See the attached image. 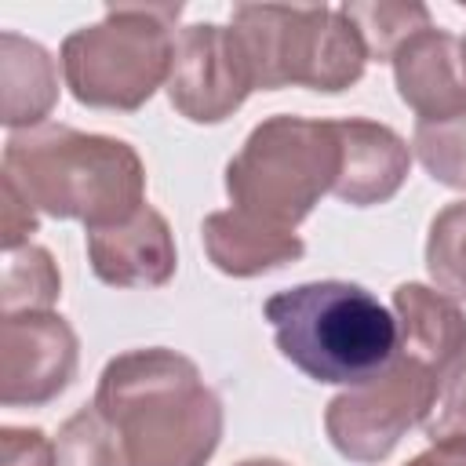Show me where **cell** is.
<instances>
[{
	"label": "cell",
	"instance_id": "cell-1",
	"mask_svg": "<svg viewBox=\"0 0 466 466\" xmlns=\"http://www.w3.org/2000/svg\"><path fill=\"white\" fill-rule=\"evenodd\" d=\"M91 404L120 433L131 466H208L222 437V400L167 346L113 357Z\"/></svg>",
	"mask_w": 466,
	"mask_h": 466
},
{
	"label": "cell",
	"instance_id": "cell-2",
	"mask_svg": "<svg viewBox=\"0 0 466 466\" xmlns=\"http://www.w3.org/2000/svg\"><path fill=\"white\" fill-rule=\"evenodd\" d=\"M4 178L51 218H80L84 229L127 222L146 204V167L113 135L40 124L11 131Z\"/></svg>",
	"mask_w": 466,
	"mask_h": 466
},
{
	"label": "cell",
	"instance_id": "cell-3",
	"mask_svg": "<svg viewBox=\"0 0 466 466\" xmlns=\"http://www.w3.org/2000/svg\"><path fill=\"white\" fill-rule=\"evenodd\" d=\"M262 317L288 364L328 386H360L400 353L397 317L360 284L309 280L266 299Z\"/></svg>",
	"mask_w": 466,
	"mask_h": 466
},
{
	"label": "cell",
	"instance_id": "cell-4",
	"mask_svg": "<svg viewBox=\"0 0 466 466\" xmlns=\"http://www.w3.org/2000/svg\"><path fill=\"white\" fill-rule=\"evenodd\" d=\"M182 4H109L62 40V76L80 106L131 113L167 84Z\"/></svg>",
	"mask_w": 466,
	"mask_h": 466
},
{
	"label": "cell",
	"instance_id": "cell-5",
	"mask_svg": "<svg viewBox=\"0 0 466 466\" xmlns=\"http://www.w3.org/2000/svg\"><path fill=\"white\" fill-rule=\"evenodd\" d=\"M342 164L335 120L277 113L262 120L226 164L233 211L295 233L313 204L335 189Z\"/></svg>",
	"mask_w": 466,
	"mask_h": 466
},
{
	"label": "cell",
	"instance_id": "cell-6",
	"mask_svg": "<svg viewBox=\"0 0 466 466\" xmlns=\"http://www.w3.org/2000/svg\"><path fill=\"white\" fill-rule=\"evenodd\" d=\"M229 25L262 91L299 84L335 95L364 76L368 47L339 7L237 4Z\"/></svg>",
	"mask_w": 466,
	"mask_h": 466
},
{
	"label": "cell",
	"instance_id": "cell-7",
	"mask_svg": "<svg viewBox=\"0 0 466 466\" xmlns=\"http://www.w3.org/2000/svg\"><path fill=\"white\" fill-rule=\"evenodd\" d=\"M433 371L397 353L386 371L342 390L328 404L324 430L331 448L350 462H382L411 426L426 422L433 408Z\"/></svg>",
	"mask_w": 466,
	"mask_h": 466
},
{
	"label": "cell",
	"instance_id": "cell-8",
	"mask_svg": "<svg viewBox=\"0 0 466 466\" xmlns=\"http://www.w3.org/2000/svg\"><path fill=\"white\" fill-rule=\"evenodd\" d=\"M255 91L251 66L233 25L197 22L175 33L167 98L193 124H218L233 116Z\"/></svg>",
	"mask_w": 466,
	"mask_h": 466
},
{
	"label": "cell",
	"instance_id": "cell-9",
	"mask_svg": "<svg viewBox=\"0 0 466 466\" xmlns=\"http://www.w3.org/2000/svg\"><path fill=\"white\" fill-rule=\"evenodd\" d=\"M76 331L55 309L7 313L0 324V404L40 408L76 375Z\"/></svg>",
	"mask_w": 466,
	"mask_h": 466
},
{
	"label": "cell",
	"instance_id": "cell-10",
	"mask_svg": "<svg viewBox=\"0 0 466 466\" xmlns=\"http://www.w3.org/2000/svg\"><path fill=\"white\" fill-rule=\"evenodd\" d=\"M87 262L109 288H160L171 280L178 258L167 218L142 204L127 222L87 229Z\"/></svg>",
	"mask_w": 466,
	"mask_h": 466
},
{
	"label": "cell",
	"instance_id": "cell-11",
	"mask_svg": "<svg viewBox=\"0 0 466 466\" xmlns=\"http://www.w3.org/2000/svg\"><path fill=\"white\" fill-rule=\"evenodd\" d=\"M393 62L397 95L419 120H444L466 113V73L459 58V40L437 25L408 36Z\"/></svg>",
	"mask_w": 466,
	"mask_h": 466
},
{
	"label": "cell",
	"instance_id": "cell-12",
	"mask_svg": "<svg viewBox=\"0 0 466 466\" xmlns=\"http://www.w3.org/2000/svg\"><path fill=\"white\" fill-rule=\"evenodd\" d=\"M335 131H339L342 164L331 193L353 208L386 204L408 178V167H411L408 142L393 127L364 116L335 120Z\"/></svg>",
	"mask_w": 466,
	"mask_h": 466
},
{
	"label": "cell",
	"instance_id": "cell-13",
	"mask_svg": "<svg viewBox=\"0 0 466 466\" xmlns=\"http://www.w3.org/2000/svg\"><path fill=\"white\" fill-rule=\"evenodd\" d=\"M200 237L211 266L222 269L226 277H258L288 262H299L306 255V244L299 233L266 226L233 208L211 211L200 226Z\"/></svg>",
	"mask_w": 466,
	"mask_h": 466
},
{
	"label": "cell",
	"instance_id": "cell-14",
	"mask_svg": "<svg viewBox=\"0 0 466 466\" xmlns=\"http://www.w3.org/2000/svg\"><path fill=\"white\" fill-rule=\"evenodd\" d=\"M393 317L400 328V353L433 371V379L466 350V309L437 288L397 284Z\"/></svg>",
	"mask_w": 466,
	"mask_h": 466
},
{
	"label": "cell",
	"instance_id": "cell-15",
	"mask_svg": "<svg viewBox=\"0 0 466 466\" xmlns=\"http://www.w3.org/2000/svg\"><path fill=\"white\" fill-rule=\"evenodd\" d=\"M58 98V69L51 55L18 33H0V120L11 131L47 124Z\"/></svg>",
	"mask_w": 466,
	"mask_h": 466
},
{
	"label": "cell",
	"instance_id": "cell-16",
	"mask_svg": "<svg viewBox=\"0 0 466 466\" xmlns=\"http://www.w3.org/2000/svg\"><path fill=\"white\" fill-rule=\"evenodd\" d=\"M62 295V277L55 258L36 248L22 244L4 255V273H0V306L7 313H44L58 302Z\"/></svg>",
	"mask_w": 466,
	"mask_h": 466
},
{
	"label": "cell",
	"instance_id": "cell-17",
	"mask_svg": "<svg viewBox=\"0 0 466 466\" xmlns=\"http://www.w3.org/2000/svg\"><path fill=\"white\" fill-rule=\"evenodd\" d=\"M339 11L357 25V33L368 47V58H375V62H390L408 36L433 25L426 4H390V0L360 4V0H353V4H342Z\"/></svg>",
	"mask_w": 466,
	"mask_h": 466
},
{
	"label": "cell",
	"instance_id": "cell-18",
	"mask_svg": "<svg viewBox=\"0 0 466 466\" xmlns=\"http://www.w3.org/2000/svg\"><path fill=\"white\" fill-rule=\"evenodd\" d=\"M426 269L437 291L462 302L466 299V200L441 208L426 237Z\"/></svg>",
	"mask_w": 466,
	"mask_h": 466
},
{
	"label": "cell",
	"instance_id": "cell-19",
	"mask_svg": "<svg viewBox=\"0 0 466 466\" xmlns=\"http://www.w3.org/2000/svg\"><path fill=\"white\" fill-rule=\"evenodd\" d=\"M55 451H58V466H131L120 433L95 404H84L76 415L62 422Z\"/></svg>",
	"mask_w": 466,
	"mask_h": 466
},
{
	"label": "cell",
	"instance_id": "cell-20",
	"mask_svg": "<svg viewBox=\"0 0 466 466\" xmlns=\"http://www.w3.org/2000/svg\"><path fill=\"white\" fill-rule=\"evenodd\" d=\"M415 153L422 167L451 189H466V113L444 120H415Z\"/></svg>",
	"mask_w": 466,
	"mask_h": 466
},
{
	"label": "cell",
	"instance_id": "cell-21",
	"mask_svg": "<svg viewBox=\"0 0 466 466\" xmlns=\"http://www.w3.org/2000/svg\"><path fill=\"white\" fill-rule=\"evenodd\" d=\"M422 430H426L430 441L466 433V350L437 375L433 408H430Z\"/></svg>",
	"mask_w": 466,
	"mask_h": 466
},
{
	"label": "cell",
	"instance_id": "cell-22",
	"mask_svg": "<svg viewBox=\"0 0 466 466\" xmlns=\"http://www.w3.org/2000/svg\"><path fill=\"white\" fill-rule=\"evenodd\" d=\"M0 466H58V451L44 437V430L4 426L0 430Z\"/></svg>",
	"mask_w": 466,
	"mask_h": 466
},
{
	"label": "cell",
	"instance_id": "cell-23",
	"mask_svg": "<svg viewBox=\"0 0 466 466\" xmlns=\"http://www.w3.org/2000/svg\"><path fill=\"white\" fill-rule=\"evenodd\" d=\"M36 208L18 193L15 182L4 178V211H0V233H4V251H15L22 244H29V237L36 233Z\"/></svg>",
	"mask_w": 466,
	"mask_h": 466
},
{
	"label": "cell",
	"instance_id": "cell-24",
	"mask_svg": "<svg viewBox=\"0 0 466 466\" xmlns=\"http://www.w3.org/2000/svg\"><path fill=\"white\" fill-rule=\"evenodd\" d=\"M404 466H466V433L430 441V448L419 451V455H415L411 462H404Z\"/></svg>",
	"mask_w": 466,
	"mask_h": 466
},
{
	"label": "cell",
	"instance_id": "cell-25",
	"mask_svg": "<svg viewBox=\"0 0 466 466\" xmlns=\"http://www.w3.org/2000/svg\"><path fill=\"white\" fill-rule=\"evenodd\" d=\"M237 466H288V462H280V459H244Z\"/></svg>",
	"mask_w": 466,
	"mask_h": 466
},
{
	"label": "cell",
	"instance_id": "cell-26",
	"mask_svg": "<svg viewBox=\"0 0 466 466\" xmlns=\"http://www.w3.org/2000/svg\"><path fill=\"white\" fill-rule=\"evenodd\" d=\"M459 58H462V73H466V36L459 40Z\"/></svg>",
	"mask_w": 466,
	"mask_h": 466
}]
</instances>
